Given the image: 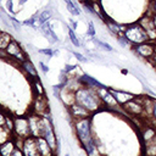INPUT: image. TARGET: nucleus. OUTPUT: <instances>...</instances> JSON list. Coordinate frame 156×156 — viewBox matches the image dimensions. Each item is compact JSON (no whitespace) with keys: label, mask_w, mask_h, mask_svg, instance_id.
<instances>
[{"label":"nucleus","mask_w":156,"mask_h":156,"mask_svg":"<svg viewBox=\"0 0 156 156\" xmlns=\"http://www.w3.org/2000/svg\"><path fill=\"white\" fill-rule=\"evenodd\" d=\"M151 61H152V62H154V65L156 66V41H155V54H154V56H152Z\"/></svg>","instance_id":"nucleus-37"},{"label":"nucleus","mask_w":156,"mask_h":156,"mask_svg":"<svg viewBox=\"0 0 156 156\" xmlns=\"http://www.w3.org/2000/svg\"><path fill=\"white\" fill-rule=\"evenodd\" d=\"M0 2H1V0H0Z\"/></svg>","instance_id":"nucleus-43"},{"label":"nucleus","mask_w":156,"mask_h":156,"mask_svg":"<svg viewBox=\"0 0 156 156\" xmlns=\"http://www.w3.org/2000/svg\"><path fill=\"white\" fill-rule=\"evenodd\" d=\"M152 20H154V24H155V28H156V15L154 13V16H152Z\"/></svg>","instance_id":"nucleus-38"},{"label":"nucleus","mask_w":156,"mask_h":156,"mask_svg":"<svg viewBox=\"0 0 156 156\" xmlns=\"http://www.w3.org/2000/svg\"><path fill=\"white\" fill-rule=\"evenodd\" d=\"M123 35L133 46L141 44V43H145V41H150L146 32L141 28V26L138 22L127 26L124 32H123Z\"/></svg>","instance_id":"nucleus-3"},{"label":"nucleus","mask_w":156,"mask_h":156,"mask_svg":"<svg viewBox=\"0 0 156 156\" xmlns=\"http://www.w3.org/2000/svg\"><path fill=\"white\" fill-rule=\"evenodd\" d=\"M68 22H69V23H71V26H72L71 28L74 30V29H76V27H77V23H76V22H74L72 18H68Z\"/></svg>","instance_id":"nucleus-36"},{"label":"nucleus","mask_w":156,"mask_h":156,"mask_svg":"<svg viewBox=\"0 0 156 156\" xmlns=\"http://www.w3.org/2000/svg\"><path fill=\"white\" fill-rule=\"evenodd\" d=\"M16 144L12 140H7L0 145V156H11L16 149Z\"/></svg>","instance_id":"nucleus-18"},{"label":"nucleus","mask_w":156,"mask_h":156,"mask_svg":"<svg viewBox=\"0 0 156 156\" xmlns=\"http://www.w3.org/2000/svg\"><path fill=\"white\" fill-rule=\"evenodd\" d=\"M63 1H65L66 7H67V10L71 15H73V16H79L80 15V11L78 10V7L76 6V4L72 0H63Z\"/></svg>","instance_id":"nucleus-21"},{"label":"nucleus","mask_w":156,"mask_h":156,"mask_svg":"<svg viewBox=\"0 0 156 156\" xmlns=\"http://www.w3.org/2000/svg\"><path fill=\"white\" fill-rule=\"evenodd\" d=\"M7 18L10 20V22H11V26L13 27V29L15 30H17V32H20L21 30V27H22V24H21V22L18 21V20H16L13 16H7Z\"/></svg>","instance_id":"nucleus-26"},{"label":"nucleus","mask_w":156,"mask_h":156,"mask_svg":"<svg viewBox=\"0 0 156 156\" xmlns=\"http://www.w3.org/2000/svg\"><path fill=\"white\" fill-rule=\"evenodd\" d=\"M33 90L35 93V95H45V91H44V88H43V84L38 79V78H34L33 79Z\"/></svg>","instance_id":"nucleus-22"},{"label":"nucleus","mask_w":156,"mask_h":156,"mask_svg":"<svg viewBox=\"0 0 156 156\" xmlns=\"http://www.w3.org/2000/svg\"><path fill=\"white\" fill-rule=\"evenodd\" d=\"M74 102L82 105L89 112L98 111L104 106L101 99L98 95L96 89L90 87H79L74 91Z\"/></svg>","instance_id":"nucleus-1"},{"label":"nucleus","mask_w":156,"mask_h":156,"mask_svg":"<svg viewBox=\"0 0 156 156\" xmlns=\"http://www.w3.org/2000/svg\"><path fill=\"white\" fill-rule=\"evenodd\" d=\"M39 66L41 67V71H43L44 73H48V72H49V67H48L43 61H40V62H39Z\"/></svg>","instance_id":"nucleus-34"},{"label":"nucleus","mask_w":156,"mask_h":156,"mask_svg":"<svg viewBox=\"0 0 156 156\" xmlns=\"http://www.w3.org/2000/svg\"><path fill=\"white\" fill-rule=\"evenodd\" d=\"M108 89H110V91L112 93V95L115 96L116 101L119 104V106H122V105H123V104H126L127 101H129V100H132V99H134V98H135L133 94H130V93H128V91L116 90V89H112V88H108Z\"/></svg>","instance_id":"nucleus-13"},{"label":"nucleus","mask_w":156,"mask_h":156,"mask_svg":"<svg viewBox=\"0 0 156 156\" xmlns=\"http://www.w3.org/2000/svg\"><path fill=\"white\" fill-rule=\"evenodd\" d=\"M10 134H11V130H10L7 127H5V126H0V145L4 144L5 141L10 140V139H9Z\"/></svg>","instance_id":"nucleus-23"},{"label":"nucleus","mask_w":156,"mask_h":156,"mask_svg":"<svg viewBox=\"0 0 156 156\" xmlns=\"http://www.w3.org/2000/svg\"><path fill=\"white\" fill-rule=\"evenodd\" d=\"M32 111L34 115L38 116H44L46 112H49V104L45 99V95H35L32 105Z\"/></svg>","instance_id":"nucleus-11"},{"label":"nucleus","mask_w":156,"mask_h":156,"mask_svg":"<svg viewBox=\"0 0 156 156\" xmlns=\"http://www.w3.org/2000/svg\"><path fill=\"white\" fill-rule=\"evenodd\" d=\"M150 2H151V7H150V10L152 11V13L156 15V0H151Z\"/></svg>","instance_id":"nucleus-35"},{"label":"nucleus","mask_w":156,"mask_h":156,"mask_svg":"<svg viewBox=\"0 0 156 156\" xmlns=\"http://www.w3.org/2000/svg\"><path fill=\"white\" fill-rule=\"evenodd\" d=\"M68 38H69V41L74 45V46H80V41H79V39H78V37L76 35V33H74V30L71 28V27H68Z\"/></svg>","instance_id":"nucleus-24"},{"label":"nucleus","mask_w":156,"mask_h":156,"mask_svg":"<svg viewBox=\"0 0 156 156\" xmlns=\"http://www.w3.org/2000/svg\"><path fill=\"white\" fill-rule=\"evenodd\" d=\"M5 54H6V56H9V57L16 60V61L20 62V63H22L23 61L27 60V54H26V51L21 48V45H20L15 39L7 45V48L5 49Z\"/></svg>","instance_id":"nucleus-7"},{"label":"nucleus","mask_w":156,"mask_h":156,"mask_svg":"<svg viewBox=\"0 0 156 156\" xmlns=\"http://www.w3.org/2000/svg\"><path fill=\"white\" fill-rule=\"evenodd\" d=\"M65 156H69V154H68V152H67V154H66V155H65Z\"/></svg>","instance_id":"nucleus-42"},{"label":"nucleus","mask_w":156,"mask_h":156,"mask_svg":"<svg viewBox=\"0 0 156 156\" xmlns=\"http://www.w3.org/2000/svg\"><path fill=\"white\" fill-rule=\"evenodd\" d=\"M6 122H7V117L4 116V115L0 112V126H5V127H6Z\"/></svg>","instance_id":"nucleus-32"},{"label":"nucleus","mask_w":156,"mask_h":156,"mask_svg":"<svg viewBox=\"0 0 156 156\" xmlns=\"http://www.w3.org/2000/svg\"><path fill=\"white\" fill-rule=\"evenodd\" d=\"M73 128H74L76 135H77V138H78V140H79V144H80L82 146L85 145L88 141H90V140L93 139L90 117L74 119V121H73Z\"/></svg>","instance_id":"nucleus-2"},{"label":"nucleus","mask_w":156,"mask_h":156,"mask_svg":"<svg viewBox=\"0 0 156 156\" xmlns=\"http://www.w3.org/2000/svg\"><path fill=\"white\" fill-rule=\"evenodd\" d=\"M22 152L24 156H41L37 145V139L34 136H28L22 141Z\"/></svg>","instance_id":"nucleus-10"},{"label":"nucleus","mask_w":156,"mask_h":156,"mask_svg":"<svg viewBox=\"0 0 156 156\" xmlns=\"http://www.w3.org/2000/svg\"><path fill=\"white\" fill-rule=\"evenodd\" d=\"M72 52V55L79 61V62H88V58L84 56V55H82V54H79V52H77V51H71Z\"/></svg>","instance_id":"nucleus-28"},{"label":"nucleus","mask_w":156,"mask_h":156,"mask_svg":"<svg viewBox=\"0 0 156 156\" xmlns=\"http://www.w3.org/2000/svg\"><path fill=\"white\" fill-rule=\"evenodd\" d=\"M149 1H151V0H149Z\"/></svg>","instance_id":"nucleus-44"},{"label":"nucleus","mask_w":156,"mask_h":156,"mask_svg":"<svg viewBox=\"0 0 156 156\" xmlns=\"http://www.w3.org/2000/svg\"><path fill=\"white\" fill-rule=\"evenodd\" d=\"M91 40L99 46V48H101L102 50H106V51H113V49H112V46L110 45V44H107V43H105V41H101V40H99V39H96V38H91Z\"/></svg>","instance_id":"nucleus-25"},{"label":"nucleus","mask_w":156,"mask_h":156,"mask_svg":"<svg viewBox=\"0 0 156 156\" xmlns=\"http://www.w3.org/2000/svg\"><path fill=\"white\" fill-rule=\"evenodd\" d=\"M35 139H37V145H38V149L41 156H56L55 151L50 147V145L44 139V136H38Z\"/></svg>","instance_id":"nucleus-14"},{"label":"nucleus","mask_w":156,"mask_h":156,"mask_svg":"<svg viewBox=\"0 0 156 156\" xmlns=\"http://www.w3.org/2000/svg\"><path fill=\"white\" fill-rule=\"evenodd\" d=\"M40 32L43 33V35L48 39V41H49L50 44H55V43L58 41V38H57L56 33L54 32V29H52V27H51V24H50L49 22L44 23V24L40 27Z\"/></svg>","instance_id":"nucleus-15"},{"label":"nucleus","mask_w":156,"mask_h":156,"mask_svg":"<svg viewBox=\"0 0 156 156\" xmlns=\"http://www.w3.org/2000/svg\"><path fill=\"white\" fill-rule=\"evenodd\" d=\"M132 49L138 57L151 61V58L155 54V41H145V43L134 45Z\"/></svg>","instance_id":"nucleus-5"},{"label":"nucleus","mask_w":156,"mask_h":156,"mask_svg":"<svg viewBox=\"0 0 156 156\" xmlns=\"http://www.w3.org/2000/svg\"><path fill=\"white\" fill-rule=\"evenodd\" d=\"M13 40L12 35L7 32H4V30H0V49L5 51V49L7 48V45Z\"/></svg>","instance_id":"nucleus-20"},{"label":"nucleus","mask_w":156,"mask_h":156,"mask_svg":"<svg viewBox=\"0 0 156 156\" xmlns=\"http://www.w3.org/2000/svg\"><path fill=\"white\" fill-rule=\"evenodd\" d=\"M6 10H7L10 13H15V10H13V1H12V0H7V1H6Z\"/></svg>","instance_id":"nucleus-30"},{"label":"nucleus","mask_w":156,"mask_h":156,"mask_svg":"<svg viewBox=\"0 0 156 156\" xmlns=\"http://www.w3.org/2000/svg\"><path fill=\"white\" fill-rule=\"evenodd\" d=\"M95 1H96V0H95Z\"/></svg>","instance_id":"nucleus-45"},{"label":"nucleus","mask_w":156,"mask_h":156,"mask_svg":"<svg viewBox=\"0 0 156 156\" xmlns=\"http://www.w3.org/2000/svg\"><path fill=\"white\" fill-rule=\"evenodd\" d=\"M145 154L146 156H156V135L145 141Z\"/></svg>","instance_id":"nucleus-19"},{"label":"nucleus","mask_w":156,"mask_h":156,"mask_svg":"<svg viewBox=\"0 0 156 156\" xmlns=\"http://www.w3.org/2000/svg\"><path fill=\"white\" fill-rule=\"evenodd\" d=\"M98 95L102 101L104 106H107L110 108H116L119 106V104L116 101L115 96L112 95V93L110 91V89L107 87H102V88H96Z\"/></svg>","instance_id":"nucleus-9"},{"label":"nucleus","mask_w":156,"mask_h":156,"mask_svg":"<svg viewBox=\"0 0 156 156\" xmlns=\"http://www.w3.org/2000/svg\"><path fill=\"white\" fill-rule=\"evenodd\" d=\"M13 132L17 138L26 139L30 136V128L28 117H17L13 119Z\"/></svg>","instance_id":"nucleus-6"},{"label":"nucleus","mask_w":156,"mask_h":156,"mask_svg":"<svg viewBox=\"0 0 156 156\" xmlns=\"http://www.w3.org/2000/svg\"><path fill=\"white\" fill-rule=\"evenodd\" d=\"M122 108L130 116H141L145 113V110H144V105H143V101H141V96L140 98H134L129 101H127L126 104L122 105Z\"/></svg>","instance_id":"nucleus-8"},{"label":"nucleus","mask_w":156,"mask_h":156,"mask_svg":"<svg viewBox=\"0 0 156 156\" xmlns=\"http://www.w3.org/2000/svg\"><path fill=\"white\" fill-rule=\"evenodd\" d=\"M122 73H123V74H127V73H128V71H127V69H122Z\"/></svg>","instance_id":"nucleus-40"},{"label":"nucleus","mask_w":156,"mask_h":156,"mask_svg":"<svg viewBox=\"0 0 156 156\" xmlns=\"http://www.w3.org/2000/svg\"><path fill=\"white\" fill-rule=\"evenodd\" d=\"M82 1H89V2H93V1H95V0H82Z\"/></svg>","instance_id":"nucleus-41"},{"label":"nucleus","mask_w":156,"mask_h":156,"mask_svg":"<svg viewBox=\"0 0 156 156\" xmlns=\"http://www.w3.org/2000/svg\"><path fill=\"white\" fill-rule=\"evenodd\" d=\"M5 55H6V54H5V51L0 49V56H5Z\"/></svg>","instance_id":"nucleus-39"},{"label":"nucleus","mask_w":156,"mask_h":156,"mask_svg":"<svg viewBox=\"0 0 156 156\" xmlns=\"http://www.w3.org/2000/svg\"><path fill=\"white\" fill-rule=\"evenodd\" d=\"M87 35H89V37H91V38L95 35V27H94L93 21H89V22H88V30H87Z\"/></svg>","instance_id":"nucleus-27"},{"label":"nucleus","mask_w":156,"mask_h":156,"mask_svg":"<svg viewBox=\"0 0 156 156\" xmlns=\"http://www.w3.org/2000/svg\"><path fill=\"white\" fill-rule=\"evenodd\" d=\"M151 117L155 119L156 122V99L154 100V104H152V110H151Z\"/></svg>","instance_id":"nucleus-31"},{"label":"nucleus","mask_w":156,"mask_h":156,"mask_svg":"<svg viewBox=\"0 0 156 156\" xmlns=\"http://www.w3.org/2000/svg\"><path fill=\"white\" fill-rule=\"evenodd\" d=\"M68 112H69V116L73 118V119H79V118H85V117H90V113L85 107H83L82 105L77 104V102H73L72 105L68 106Z\"/></svg>","instance_id":"nucleus-12"},{"label":"nucleus","mask_w":156,"mask_h":156,"mask_svg":"<svg viewBox=\"0 0 156 156\" xmlns=\"http://www.w3.org/2000/svg\"><path fill=\"white\" fill-rule=\"evenodd\" d=\"M152 11L149 10L143 17H140L138 20V23L141 26V28L146 32L147 37H149V40L150 41H156V28H155V24H154V20H152Z\"/></svg>","instance_id":"nucleus-4"},{"label":"nucleus","mask_w":156,"mask_h":156,"mask_svg":"<svg viewBox=\"0 0 156 156\" xmlns=\"http://www.w3.org/2000/svg\"><path fill=\"white\" fill-rule=\"evenodd\" d=\"M40 54H43V55H46V56H49V57H51L52 55H54V51H52V49H40V50H38Z\"/></svg>","instance_id":"nucleus-29"},{"label":"nucleus","mask_w":156,"mask_h":156,"mask_svg":"<svg viewBox=\"0 0 156 156\" xmlns=\"http://www.w3.org/2000/svg\"><path fill=\"white\" fill-rule=\"evenodd\" d=\"M21 67H22V69H23V72L29 77V78H38V72H37V68H35V66L33 65V62L30 61V60H26V61H23L22 63H21Z\"/></svg>","instance_id":"nucleus-16"},{"label":"nucleus","mask_w":156,"mask_h":156,"mask_svg":"<svg viewBox=\"0 0 156 156\" xmlns=\"http://www.w3.org/2000/svg\"><path fill=\"white\" fill-rule=\"evenodd\" d=\"M11 156H24V155H23V152H22V150L20 147H16Z\"/></svg>","instance_id":"nucleus-33"},{"label":"nucleus","mask_w":156,"mask_h":156,"mask_svg":"<svg viewBox=\"0 0 156 156\" xmlns=\"http://www.w3.org/2000/svg\"><path fill=\"white\" fill-rule=\"evenodd\" d=\"M82 147L85 150V152H87L88 156H101V154L99 151V147H98V144H96V141H95L94 138L90 141H88L85 145H83Z\"/></svg>","instance_id":"nucleus-17"}]
</instances>
